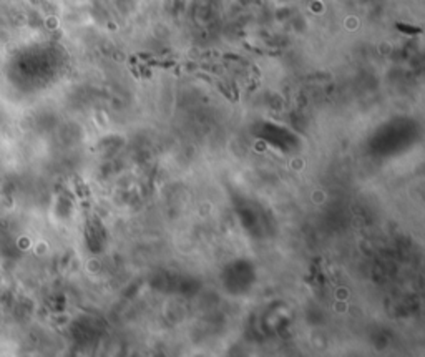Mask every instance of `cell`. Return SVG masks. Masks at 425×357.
Segmentation results:
<instances>
[{"instance_id":"1","label":"cell","mask_w":425,"mask_h":357,"mask_svg":"<svg viewBox=\"0 0 425 357\" xmlns=\"http://www.w3.org/2000/svg\"><path fill=\"white\" fill-rule=\"evenodd\" d=\"M397 29H399L400 32H405V33H420V29L410 27V25H404V23H397Z\"/></svg>"}]
</instances>
